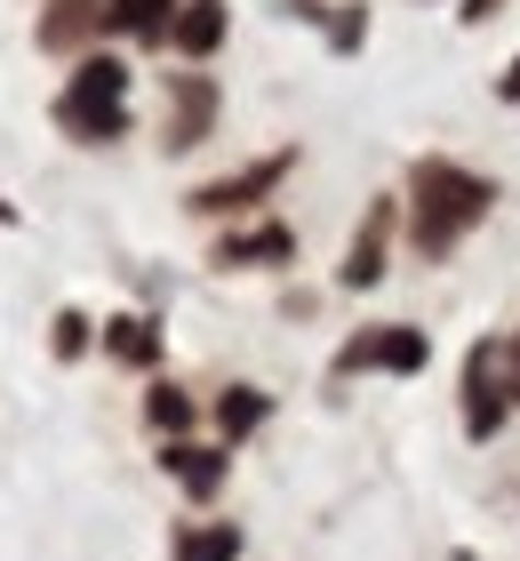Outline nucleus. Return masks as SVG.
<instances>
[{
    "label": "nucleus",
    "mask_w": 520,
    "mask_h": 561,
    "mask_svg": "<svg viewBox=\"0 0 520 561\" xmlns=\"http://www.w3.org/2000/svg\"><path fill=\"white\" fill-rule=\"evenodd\" d=\"M280 257H297V241L280 233V225H256V233H232L217 249V265H280Z\"/></svg>",
    "instance_id": "obj_11"
},
{
    "label": "nucleus",
    "mask_w": 520,
    "mask_h": 561,
    "mask_svg": "<svg viewBox=\"0 0 520 561\" xmlns=\"http://www.w3.org/2000/svg\"><path fill=\"white\" fill-rule=\"evenodd\" d=\"M425 329H401V321H384V329H369V337H353L345 353H336V369H345V377H360V369H425Z\"/></svg>",
    "instance_id": "obj_3"
},
{
    "label": "nucleus",
    "mask_w": 520,
    "mask_h": 561,
    "mask_svg": "<svg viewBox=\"0 0 520 561\" xmlns=\"http://www.w3.org/2000/svg\"><path fill=\"white\" fill-rule=\"evenodd\" d=\"M360 33H369V16H336L328 41H336V48H360Z\"/></svg>",
    "instance_id": "obj_16"
},
{
    "label": "nucleus",
    "mask_w": 520,
    "mask_h": 561,
    "mask_svg": "<svg viewBox=\"0 0 520 561\" xmlns=\"http://www.w3.org/2000/svg\"><path fill=\"white\" fill-rule=\"evenodd\" d=\"M505 362H512V369H505V386L520 393V337H512V353H505Z\"/></svg>",
    "instance_id": "obj_18"
},
{
    "label": "nucleus",
    "mask_w": 520,
    "mask_h": 561,
    "mask_svg": "<svg viewBox=\"0 0 520 561\" xmlns=\"http://www.w3.org/2000/svg\"><path fill=\"white\" fill-rule=\"evenodd\" d=\"M505 96H520V65H512V72H505Z\"/></svg>",
    "instance_id": "obj_20"
},
{
    "label": "nucleus",
    "mask_w": 520,
    "mask_h": 561,
    "mask_svg": "<svg viewBox=\"0 0 520 561\" xmlns=\"http://www.w3.org/2000/svg\"><path fill=\"white\" fill-rule=\"evenodd\" d=\"M104 353H113V362H152V353H161V345H152V321H113V329H104Z\"/></svg>",
    "instance_id": "obj_14"
},
{
    "label": "nucleus",
    "mask_w": 520,
    "mask_h": 561,
    "mask_svg": "<svg viewBox=\"0 0 520 561\" xmlns=\"http://www.w3.org/2000/svg\"><path fill=\"white\" fill-rule=\"evenodd\" d=\"M384 241H393V201H377L369 225L353 233V249H345V289H377V280H384Z\"/></svg>",
    "instance_id": "obj_5"
},
{
    "label": "nucleus",
    "mask_w": 520,
    "mask_h": 561,
    "mask_svg": "<svg viewBox=\"0 0 520 561\" xmlns=\"http://www.w3.org/2000/svg\"><path fill=\"white\" fill-rule=\"evenodd\" d=\"M145 417L161 425V433H185V425H193V401L176 393V386H152V401H145Z\"/></svg>",
    "instance_id": "obj_15"
},
{
    "label": "nucleus",
    "mask_w": 520,
    "mask_h": 561,
    "mask_svg": "<svg viewBox=\"0 0 520 561\" xmlns=\"http://www.w3.org/2000/svg\"><path fill=\"white\" fill-rule=\"evenodd\" d=\"M416 217H408V241L425 249V257H449V249L473 233V225L497 209V185L473 169H457V161H416Z\"/></svg>",
    "instance_id": "obj_1"
},
{
    "label": "nucleus",
    "mask_w": 520,
    "mask_h": 561,
    "mask_svg": "<svg viewBox=\"0 0 520 561\" xmlns=\"http://www.w3.org/2000/svg\"><path fill=\"white\" fill-rule=\"evenodd\" d=\"M161 466H169L176 481H185V490H193V497H217V490H224V457H217V449H193V442H169V457H161Z\"/></svg>",
    "instance_id": "obj_10"
},
{
    "label": "nucleus",
    "mask_w": 520,
    "mask_h": 561,
    "mask_svg": "<svg viewBox=\"0 0 520 561\" xmlns=\"http://www.w3.org/2000/svg\"><path fill=\"white\" fill-rule=\"evenodd\" d=\"M217 425L232 433V442H241V433H256V425H265V393H256V386H232V393L217 401Z\"/></svg>",
    "instance_id": "obj_13"
},
{
    "label": "nucleus",
    "mask_w": 520,
    "mask_h": 561,
    "mask_svg": "<svg viewBox=\"0 0 520 561\" xmlns=\"http://www.w3.org/2000/svg\"><path fill=\"white\" fill-rule=\"evenodd\" d=\"M289 169H297V152H265L256 169H241V176H217V185H200V193H193V209H200V217L249 209V201H256V193H273V185H280Z\"/></svg>",
    "instance_id": "obj_4"
},
{
    "label": "nucleus",
    "mask_w": 520,
    "mask_h": 561,
    "mask_svg": "<svg viewBox=\"0 0 520 561\" xmlns=\"http://www.w3.org/2000/svg\"><path fill=\"white\" fill-rule=\"evenodd\" d=\"M169 41L185 48V57H208V48L224 41V0H176V16H169Z\"/></svg>",
    "instance_id": "obj_7"
},
{
    "label": "nucleus",
    "mask_w": 520,
    "mask_h": 561,
    "mask_svg": "<svg viewBox=\"0 0 520 561\" xmlns=\"http://www.w3.org/2000/svg\"><path fill=\"white\" fill-rule=\"evenodd\" d=\"M57 121L81 145H104L128 129V65L120 57H81V72H72V89L57 96Z\"/></svg>",
    "instance_id": "obj_2"
},
{
    "label": "nucleus",
    "mask_w": 520,
    "mask_h": 561,
    "mask_svg": "<svg viewBox=\"0 0 520 561\" xmlns=\"http://www.w3.org/2000/svg\"><path fill=\"white\" fill-rule=\"evenodd\" d=\"M81 329H89L81 313H65V321H57V353H81Z\"/></svg>",
    "instance_id": "obj_17"
},
{
    "label": "nucleus",
    "mask_w": 520,
    "mask_h": 561,
    "mask_svg": "<svg viewBox=\"0 0 520 561\" xmlns=\"http://www.w3.org/2000/svg\"><path fill=\"white\" fill-rule=\"evenodd\" d=\"M96 24H104V0H48V16H41V48H81Z\"/></svg>",
    "instance_id": "obj_8"
},
{
    "label": "nucleus",
    "mask_w": 520,
    "mask_h": 561,
    "mask_svg": "<svg viewBox=\"0 0 520 561\" xmlns=\"http://www.w3.org/2000/svg\"><path fill=\"white\" fill-rule=\"evenodd\" d=\"M488 9H497V0H473V9H464V16H473V24H481V16H488Z\"/></svg>",
    "instance_id": "obj_19"
},
{
    "label": "nucleus",
    "mask_w": 520,
    "mask_h": 561,
    "mask_svg": "<svg viewBox=\"0 0 520 561\" xmlns=\"http://www.w3.org/2000/svg\"><path fill=\"white\" fill-rule=\"evenodd\" d=\"M176 0H104V33H137V41H169Z\"/></svg>",
    "instance_id": "obj_9"
},
{
    "label": "nucleus",
    "mask_w": 520,
    "mask_h": 561,
    "mask_svg": "<svg viewBox=\"0 0 520 561\" xmlns=\"http://www.w3.org/2000/svg\"><path fill=\"white\" fill-rule=\"evenodd\" d=\"M208 121H217V89L208 81H176V113H169V152H185V145H200L208 137Z\"/></svg>",
    "instance_id": "obj_6"
},
{
    "label": "nucleus",
    "mask_w": 520,
    "mask_h": 561,
    "mask_svg": "<svg viewBox=\"0 0 520 561\" xmlns=\"http://www.w3.org/2000/svg\"><path fill=\"white\" fill-rule=\"evenodd\" d=\"M176 561H241V529H232V522L185 529V538H176Z\"/></svg>",
    "instance_id": "obj_12"
}]
</instances>
